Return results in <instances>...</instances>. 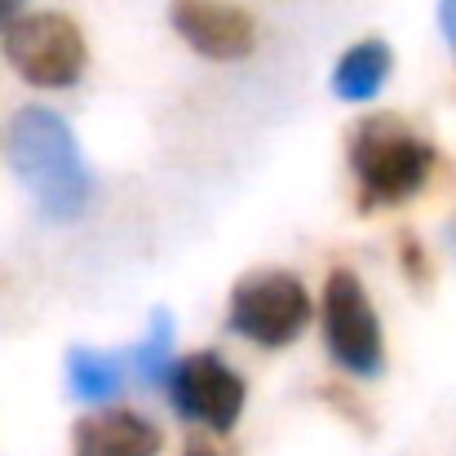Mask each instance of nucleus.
Instances as JSON below:
<instances>
[{
    "label": "nucleus",
    "instance_id": "2eb2a0df",
    "mask_svg": "<svg viewBox=\"0 0 456 456\" xmlns=\"http://www.w3.org/2000/svg\"><path fill=\"white\" fill-rule=\"evenodd\" d=\"M182 456H222V452H213L208 444H186V452Z\"/></svg>",
    "mask_w": 456,
    "mask_h": 456
},
{
    "label": "nucleus",
    "instance_id": "f03ea898",
    "mask_svg": "<svg viewBox=\"0 0 456 456\" xmlns=\"http://www.w3.org/2000/svg\"><path fill=\"white\" fill-rule=\"evenodd\" d=\"M346 159L359 186V208H395L412 200L430 173H435V147L395 111H372L350 129Z\"/></svg>",
    "mask_w": 456,
    "mask_h": 456
},
{
    "label": "nucleus",
    "instance_id": "4468645a",
    "mask_svg": "<svg viewBox=\"0 0 456 456\" xmlns=\"http://www.w3.org/2000/svg\"><path fill=\"white\" fill-rule=\"evenodd\" d=\"M18 13H22V0H0V31H4Z\"/></svg>",
    "mask_w": 456,
    "mask_h": 456
},
{
    "label": "nucleus",
    "instance_id": "ddd939ff",
    "mask_svg": "<svg viewBox=\"0 0 456 456\" xmlns=\"http://www.w3.org/2000/svg\"><path fill=\"white\" fill-rule=\"evenodd\" d=\"M439 31L456 53V0H439Z\"/></svg>",
    "mask_w": 456,
    "mask_h": 456
},
{
    "label": "nucleus",
    "instance_id": "0eeeda50",
    "mask_svg": "<svg viewBox=\"0 0 456 456\" xmlns=\"http://www.w3.org/2000/svg\"><path fill=\"white\" fill-rule=\"evenodd\" d=\"M173 31L213 62H240L257 49V22L235 0H168Z\"/></svg>",
    "mask_w": 456,
    "mask_h": 456
},
{
    "label": "nucleus",
    "instance_id": "f8f14e48",
    "mask_svg": "<svg viewBox=\"0 0 456 456\" xmlns=\"http://www.w3.org/2000/svg\"><path fill=\"white\" fill-rule=\"evenodd\" d=\"M399 257H403L408 280L430 284V262H426V248H421V240H417V235H399Z\"/></svg>",
    "mask_w": 456,
    "mask_h": 456
},
{
    "label": "nucleus",
    "instance_id": "423d86ee",
    "mask_svg": "<svg viewBox=\"0 0 456 456\" xmlns=\"http://www.w3.org/2000/svg\"><path fill=\"white\" fill-rule=\"evenodd\" d=\"M159 390L168 395V403L182 421H195L213 435H231L244 417V403H248L244 377L213 350L173 359Z\"/></svg>",
    "mask_w": 456,
    "mask_h": 456
},
{
    "label": "nucleus",
    "instance_id": "1a4fd4ad",
    "mask_svg": "<svg viewBox=\"0 0 456 456\" xmlns=\"http://www.w3.org/2000/svg\"><path fill=\"white\" fill-rule=\"evenodd\" d=\"M390 71H395L390 45L377 40V36L372 40H359V45H350L337 58V67H332V94L341 102H368V98H377L386 89Z\"/></svg>",
    "mask_w": 456,
    "mask_h": 456
},
{
    "label": "nucleus",
    "instance_id": "20e7f679",
    "mask_svg": "<svg viewBox=\"0 0 456 456\" xmlns=\"http://www.w3.org/2000/svg\"><path fill=\"white\" fill-rule=\"evenodd\" d=\"M4 62L36 89H71L85 76L89 49L76 27V18L40 9V13H18L4 31Z\"/></svg>",
    "mask_w": 456,
    "mask_h": 456
},
{
    "label": "nucleus",
    "instance_id": "7ed1b4c3",
    "mask_svg": "<svg viewBox=\"0 0 456 456\" xmlns=\"http://www.w3.org/2000/svg\"><path fill=\"white\" fill-rule=\"evenodd\" d=\"M314 305L293 271H253L231 289L226 328L262 350H284L305 332Z\"/></svg>",
    "mask_w": 456,
    "mask_h": 456
},
{
    "label": "nucleus",
    "instance_id": "dca6fc26",
    "mask_svg": "<svg viewBox=\"0 0 456 456\" xmlns=\"http://www.w3.org/2000/svg\"><path fill=\"white\" fill-rule=\"evenodd\" d=\"M448 248H452V257H456V217L448 222Z\"/></svg>",
    "mask_w": 456,
    "mask_h": 456
},
{
    "label": "nucleus",
    "instance_id": "39448f33",
    "mask_svg": "<svg viewBox=\"0 0 456 456\" xmlns=\"http://www.w3.org/2000/svg\"><path fill=\"white\" fill-rule=\"evenodd\" d=\"M319 319H323V346L332 363H341L350 377H363V381L386 372V332H381L377 305L354 271L337 266L328 275Z\"/></svg>",
    "mask_w": 456,
    "mask_h": 456
},
{
    "label": "nucleus",
    "instance_id": "9d476101",
    "mask_svg": "<svg viewBox=\"0 0 456 456\" xmlns=\"http://www.w3.org/2000/svg\"><path fill=\"white\" fill-rule=\"evenodd\" d=\"M129 381V363L125 354H107V350H89V346H71L67 350V390L71 399L98 408L111 403Z\"/></svg>",
    "mask_w": 456,
    "mask_h": 456
},
{
    "label": "nucleus",
    "instance_id": "9b49d317",
    "mask_svg": "<svg viewBox=\"0 0 456 456\" xmlns=\"http://www.w3.org/2000/svg\"><path fill=\"white\" fill-rule=\"evenodd\" d=\"M173 337H177V323H173V314L168 310H155L151 323H147V337L125 354V363H129V372L142 381V386H164V372H168V363H173Z\"/></svg>",
    "mask_w": 456,
    "mask_h": 456
},
{
    "label": "nucleus",
    "instance_id": "6e6552de",
    "mask_svg": "<svg viewBox=\"0 0 456 456\" xmlns=\"http://www.w3.org/2000/svg\"><path fill=\"white\" fill-rule=\"evenodd\" d=\"M164 439L142 412L102 408L71 426V456H159Z\"/></svg>",
    "mask_w": 456,
    "mask_h": 456
},
{
    "label": "nucleus",
    "instance_id": "f257e3e1",
    "mask_svg": "<svg viewBox=\"0 0 456 456\" xmlns=\"http://www.w3.org/2000/svg\"><path fill=\"white\" fill-rule=\"evenodd\" d=\"M9 164L49 222H76L89 208L94 173L71 125L49 107H22L9 125Z\"/></svg>",
    "mask_w": 456,
    "mask_h": 456
}]
</instances>
